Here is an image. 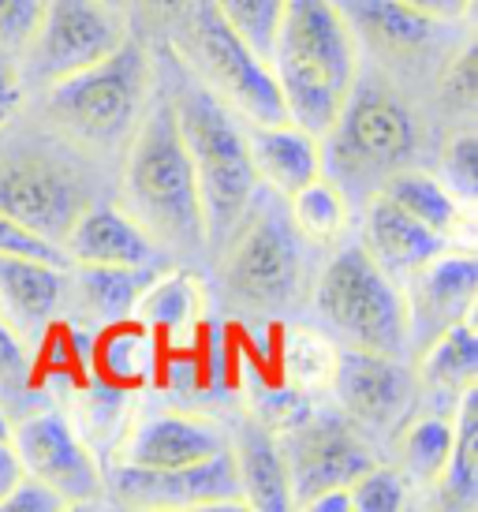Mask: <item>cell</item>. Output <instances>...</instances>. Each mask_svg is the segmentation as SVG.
I'll list each match as a JSON object with an SVG mask.
<instances>
[{
	"label": "cell",
	"mask_w": 478,
	"mask_h": 512,
	"mask_svg": "<svg viewBox=\"0 0 478 512\" xmlns=\"http://www.w3.org/2000/svg\"><path fill=\"white\" fill-rule=\"evenodd\" d=\"M113 490L139 509H243L232 445L187 468H135L120 464Z\"/></svg>",
	"instance_id": "11"
},
{
	"label": "cell",
	"mask_w": 478,
	"mask_h": 512,
	"mask_svg": "<svg viewBox=\"0 0 478 512\" xmlns=\"http://www.w3.org/2000/svg\"><path fill=\"white\" fill-rule=\"evenodd\" d=\"M352 34H363L381 53H415L434 38V19L404 0H337Z\"/></svg>",
	"instance_id": "22"
},
{
	"label": "cell",
	"mask_w": 478,
	"mask_h": 512,
	"mask_svg": "<svg viewBox=\"0 0 478 512\" xmlns=\"http://www.w3.org/2000/svg\"><path fill=\"white\" fill-rule=\"evenodd\" d=\"M381 195L396 202L404 214L422 221L426 228H434L441 236H449L456 221H460V202L452 199V191L441 180L426 176V172L396 169L389 172V180L381 184Z\"/></svg>",
	"instance_id": "25"
},
{
	"label": "cell",
	"mask_w": 478,
	"mask_h": 512,
	"mask_svg": "<svg viewBox=\"0 0 478 512\" xmlns=\"http://www.w3.org/2000/svg\"><path fill=\"white\" fill-rule=\"evenodd\" d=\"M30 378L27 348L4 318H0V393H19Z\"/></svg>",
	"instance_id": "37"
},
{
	"label": "cell",
	"mask_w": 478,
	"mask_h": 512,
	"mask_svg": "<svg viewBox=\"0 0 478 512\" xmlns=\"http://www.w3.org/2000/svg\"><path fill=\"white\" fill-rule=\"evenodd\" d=\"M154 68L139 45L120 42L109 57L86 64L79 72L49 83V116L75 139L90 146H109L135 131L146 113Z\"/></svg>",
	"instance_id": "4"
},
{
	"label": "cell",
	"mask_w": 478,
	"mask_h": 512,
	"mask_svg": "<svg viewBox=\"0 0 478 512\" xmlns=\"http://www.w3.org/2000/svg\"><path fill=\"white\" fill-rule=\"evenodd\" d=\"M172 113L180 124L187 157L195 165L202 214H206V243L221 251L258 191L247 154V131L239 128L236 113L225 101L195 79H183L176 86Z\"/></svg>",
	"instance_id": "3"
},
{
	"label": "cell",
	"mask_w": 478,
	"mask_h": 512,
	"mask_svg": "<svg viewBox=\"0 0 478 512\" xmlns=\"http://www.w3.org/2000/svg\"><path fill=\"white\" fill-rule=\"evenodd\" d=\"M303 509H310V512H352V490H348V486L322 490V494H318V498H310Z\"/></svg>",
	"instance_id": "40"
},
{
	"label": "cell",
	"mask_w": 478,
	"mask_h": 512,
	"mask_svg": "<svg viewBox=\"0 0 478 512\" xmlns=\"http://www.w3.org/2000/svg\"><path fill=\"white\" fill-rule=\"evenodd\" d=\"M352 512H396L404 505V479L400 471L370 464L352 486Z\"/></svg>",
	"instance_id": "31"
},
{
	"label": "cell",
	"mask_w": 478,
	"mask_h": 512,
	"mask_svg": "<svg viewBox=\"0 0 478 512\" xmlns=\"http://www.w3.org/2000/svg\"><path fill=\"white\" fill-rule=\"evenodd\" d=\"M12 449L23 475L57 490L71 505H90L101 494V471L79 434L60 412L27 415L12 430Z\"/></svg>",
	"instance_id": "13"
},
{
	"label": "cell",
	"mask_w": 478,
	"mask_h": 512,
	"mask_svg": "<svg viewBox=\"0 0 478 512\" xmlns=\"http://www.w3.org/2000/svg\"><path fill=\"white\" fill-rule=\"evenodd\" d=\"M228 449V438L217 423L195 419V415H157L135 430L127 441L124 464L135 468H187L198 460H210L213 453Z\"/></svg>",
	"instance_id": "18"
},
{
	"label": "cell",
	"mask_w": 478,
	"mask_h": 512,
	"mask_svg": "<svg viewBox=\"0 0 478 512\" xmlns=\"http://www.w3.org/2000/svg\"><path fill=\"white\" fill-rule=\"evenodd\" d=\"M0 255H23V258H42V262H57L64 266V251L57 243L42 240L38 232H30L27 225H19L15 217L0 210Z\"/></svg>",
	"instance_id": "35"
},
{
	"label": "cell",
	"mask_w": 478,
	"mask_h": 512,
	"mask_svg": "<svg viewBox=\"0 0 478 512\" xmlns=\"http://www.w3.org/2000/svg\"><path fill=\"white\" fill-rule=\"evenodd\" d=\"M333 393L352 423L374 430H389L404 423L408 408L415 404V378L396 356L366 352V348H344L333 363Z\"/></svg>",
	"instance_id": "14"
},
{
	"label": "cell",
	"mask_w": 478,
	"mask_h": 512,
	"mask_svg": "<svg viewBox=\"0 0 478 512\" xmlns=\"http://www.w3.org/2000/svg\"><path fill=\"white\" fill-rule=\"evenodd\" d=\"M404 4H411L422 15H430L434 23H452V19H464L475 0H404Z\"/></svg>",
	"instance_id": "38"
},
{
	"label": "cell",
	"mask_w": 478,
	"mask_h": 512,
	"mask_svg": "<svg viewBox=\"0 0 478 512\" xmlns=\"http://www.w3.org/2000/svg\"><path fill=\"white\" fill-rule=\"evenodd\" d=\"M478 378V337L475 322H452L441 329L437 337L422 344L419 382L434 393V397H449V404L460 400L464 389H471Z\"/></svg>",
	"instance_id": "23"
},
{
	"label": "cell",
	"mask_w": 478,
	"mask_h": 512,
	"mask_svg": "<svg viewBox=\"0 0 478 512\" xmlns=\"http://www.w3.org/2000/svg\"><path fill=\"white\" fill-rule=\"evenodd\" d=\"M314 307L325 326L348 341V348L396 359L408 352V303L393 277L366 255L363 243L344 247L325 266L314 285Z\"/></svg>",
	"instance_id": "5"
},
{
	"label": "cell",
	"mask_w": 478,
	"mask_h": 512,
	"mask_svg": "<svg viewBox=\"0 0 478 512\" xmlns=\"http://www.w3.org/2000/svg\"><path fill=\"white\" fill-rule=\"evenodd\" d=\"M68 509V501L60 498L57 490H49L45 483L19 475V483L0 498V512H60Z\"/></svg>",
	"instance_id": "36"
},
{
	"label": "cell",
	"mask_w": 478,
	"mask_h": 512,
	"mask_svg": "<svg viewBox=\"0 0 478 512\" xmlns=\"http://www.w3.org/2000/svg\"><path fill=\"white\" fill-rule=\"evenodd\" d=\"M299 236L288 210L277 206H247V214L232 232V240L221 247V281L225 296L254 314H273L292 307L299 296L303 277V255Z\"/></svg>",
	"instance_id": "6"
},
{
	"label": "cell",
	"mask_w": 478,
	"mask_h": 512,
	"mask_svg": "<svg viewBox=\"0 0 478 512\" xmlns=\"http://www.w3.org/2000/svg\"><path fill=\"white\" fill-rule=\"evenodd\" d=\"M449 445H452V415H426V419H415L400 441V453H404V471L419 486H434L445 471V460H449Z\"/></svg>",
	"instance_id": "28"
},
{
	"label": "cell",
	"mask_w": 478,
	"mask_h": 512,
	"mask_svg": "<svg viewBox=\"0 0 478 512\" xmlns=\"http://www.w3.org/2000/svg\"><path fill=\"white\" fill-rule=\"evenodd\" d=\"M284 434L288 438L281 441V453L288 468V486H292V509H303L322 490L352 486L374 464L359 434L337 415L310 412L299 427Z\"/></svg>",
	"instance_id": "9"
},
{
	"label": "cell",
	"mask_w": 478,
	"mask_h": 512,
	"mask_svg": "<svg viewBox=\"0 0 478 512\" xmlns=\"http://www.w3.org/2000/svg\"><path fill=\"white\" fill-rule=\"evenodd\" d=\"M124 191L131 217L154 240L195 251L206 243V214L198 195L195 165L187 157L172 98L150 105L131 131L124 161Z\"/></svg>",
	"instance_id": "2"
},
{
	"label": "cell",
	"mask_w": 478,
	"mask_h": 512,
	"mask_svg": "<svg viewBox=\"0 0 478 512\" xmlns=\"http://www.w3.org/2000/svg\"><path fill=\"white\" fill-rule=\"evenodd\" d=\"M98 4H105V8H113V12H120V8H124V0H98Z\"/></svg>",
	"instance_id": "44"
},
{
	"label": "cell",
	"mask_w": 478,
	"mask_h": 512,
	"mask_svg": "<svg viewBox=\"0 0 478 512\" xmlns=\"http://www.w3.org/2000/svg\"><path fill=\"white\" fill-rule=\"evenodd\" d=\"M288 217L303 240L314 243H333L340 236V228L348 221V202H344V191H340L337 180L329 176H314L310 184H303L296 195H288Z\"/></svg>",
	"instance_id": "26"
},
{
	"label": "cell",
	"mask_w": 478,
	"mask_h": 512,
	"mask_svg": "<svg viewBox=\"0 0 478 512\" xmlns=\"http://www.w3.org/2000/svg\"><path fill=\"white\" fill-rule=\"evenodd\" d=\"M441 184L452 191V199L471 202L478 195V139L475 131L467 128L460 135H452L441 157Z\"/></svg>",
	"instance_id": "30"
},
{
	"label": "cell",
	"mask_w": 478,
	"mask_h": 512,
	"mask_svg": "<svg viewBox=\"0 0 478 512\" xmlns=\"http://www.w3.org/2000/svg\"><path fill=\"white\" fill-rule=\"evenodd\" d=\"M124 42V30L113 8L98 0H45L42 23L30 38V68L38 79L53 83L109 57Z\"/></svg>",
	"instance_id": "10"
},
{
	"label": "cell",
	"mask_w": 478,
	"mask_h": 512,
	"mask_svg": "<svg viewBox=\"0 0 478 512\" xmlns=\"http://www.w3.org/2000/svg\"><path fill=\"white\" fill-rule=\"evenodd\" d=\"M146 4H154L157 12H183L191 0H146Z\"/></svg>",
	"instance_id": "42"
},
{
	"label": "cell",
	"mask_w": 478,
	"mask_h": 512,
	"mask_svg": "<svg viewBox=\"0 0 478 512\" xmlns=\"http://www.w3.org/2000/svg\"><path fill=\"white\" fill-rule=\"evenodd\" d=\"M269 72L288 120L325 139L359 83V45L337 0H284Z\"/></svg>",
	"instance_id": "1"
},
{
	"label": "cell",
	"mask_w": 478,
	"mask_h": 512,
	"mask_svg": "<svg viewBox=\"0 0 478 512\" xmlns=\"http://www.w3.org/2000/svg\"><path fill=\"white\" fill-rule=\"evenodd\" d=\"M441 98L449 101L452 109L471 113L478 101V53L475 42H467L456 57L449 60V68L441 75Z\"/></svg>",
	"instance_id": "32"
},
{
	"label": "cell",
	"mask_w": 478,
	"mask_h": 512,
	"mask_svg": "<svg viewBox=\"0 0 478 512\" xmlns=\"http://www.w3.org/2000/svg\"><path fill=\"white\" fill-rule=\"evenodd\" d=\"M19 475H23V468H19V456H15L12 441L0 438V498L19 483Z\"/></svg>",
	"instance_id": "41"
},
{
	"label": "cell",
	"mask_w": 478,
	"mask_h": 512,
	"mask_svg": "<svg viewBox=\"0 0 478 512\" xmlns=\"http://www.w3.org/2000/svg\"><path fill=\"white\" fill-rule=\"evenodd\" d=\"M60 251L75 266H154L157 240L124 210L86 202L64 232Z\"/></svg>",
	"instance_id": "16"
},
{
	"label": "cell",
	"mask_w": 478,
	"mask_h": 512,
	"mask_svg": "<svg viewBox=\"0 0 478 512\" xmlns=\"http://www.w3.org/2000/svg\"><path fill=\"white\" fill-rule=\"evenodd\" d=\"M408 329L415 341H430L452 322H464L475 314L478 296V262L467 251H437L422 266L408 273Z\"/></svg>",
	"instance_id": "15"
},
{
	"label": "cell",
	"mask_w": 478,
	"mask_h": 512,
	"mask_svg": "<svg viewBox=\"0 0 478 512\" xmlns=\"http://www.w3.org/2000/svg\"><path fill=\"white\" fill-rule=\"evenodd\" d=\"M232 460H236L243 509H258V512L292 509V486H288L281 441L273 438V430L266 423H247V427L239 430Z\"/></svg>",
	"instance_id": "21"
},
{
	"label": "cell",
	"mask_w": 478,
	"mask_h": 512,
	"mask_svg": "<svg viewBox=\"0 0 478 512\" xmlns=\"http://www.w3.org/2000/svg\"><path fill=\"white\" fill-rule=\"evenodd\" d=\"M329 135L344 165L370 172H396L419 143L408 105L381 86H352Z\"/></svg>",
	"instance_id": "8"
},
{
	"label": "cell",
	"mask_w": 478,
	"mask_h": 512,
	"mask_svg": "<svg viewBox=\"0 0 478 512\" xmlns=\"http://www.w3.org/2000/svg\"><path fill=\"white\" fill-rule=\"evenodd\" d=\"M441 505L475 509L478 505V389H464L452 408V445L445 471L437 479Z\"/></svg>",
	"instance_id": "24"
},
{
	"label": "cell",
	"mask_w": 478,
	"mask_h": 512,
	"mask_svg": "<svg viewBox=\"0 0 478 512\" xmlns=\"http://www.w3.org/2000/svg\"><path fill=\"white\" fill-rule=\"evenodd\" d=\"M42 12L45 0H0V49H27Z\"/></svg>",
	"instance_id": "34"
},
{
	"label": "cell",
	"mask_w": 478,
	"mask_h": 512,
	"mask_svg": "<svg viewBox=\"0 0 478 512\" xmlns=\"http://www.w3.org/2000/svg\"><path fill=\"white\" fill-rule=\"evenodd\" d=\"M19 75H15V68L8 64V60L0 57V128L8 124V116L19 109Z\"/></svg>",
	"instance_id": "39"
},
{
	"label": "cell",
	"mask_w": 478,
	"mask_h": 512,
	"mask_svg": "<svg viewBox=\"0 0 478 512\" xmlns=\"http://www.w3.org/2000/svg\"><path fill=\"white\" fill-rule=\"evenodd\" d=\"M64 266L42 258L0 255V318L19 333L34 337L57 314L64 292Z\"/></svg>",
	"instance_id": "19"
},
{
	"label": "cell",
	"mask_w": 478,
	"mask_h": 512,
	"mask_svg": "<svg viewBox=\"0 0 478 512\" xmlns=\"http://www.w3.org/2000/svg\"><path fill=\"white\" fill-rule=\"evenodd\" d=\"M83 206V180L68 165H57L42 154H23L0 165V210L42 240L60 247Z\"/></svg>",
	"instance_id": "12"
},
{
	"label": "cell",
	"mask_w": 478,
	"mask_h": 512,
	"mask_svg": "<svg viewBox=\"0 0 478 512\" xmlns=\"http://www.w3.org/2000/svg\"><path fill=\"white\" fill-rule=\"evenodd\" d=\"M150 266H79V288L86 303L105 318H120L139 307L142 292L154 285Z\"/></svg>",
	"instance_id": "27"
},
{
	"label": "cell",
	"mask_w": 478,
	"mask_h": 512,
	"mask_svg": "<svg viewBox=\"0 0 478 512\" xmlns=\"http://www.w3.org/2000/svg\"><path fill=\"white\" fill-rule=\"evenodd\" d=\"M333 363H337V352L325 337H314V333H296L292 341V367H296L299 385H322L333 378Z\"/></svg>",
	"instance_id": "33"
},
{
	"label": "cell",
	"mask_w": 478,
	"mask_h": 512,
	"mask_svg": "<svg viewBox=\"0 0 478 512\" xmlns=\"http://www.w3.org/2000/svg\"><path fill=\"white\" fill-rule=\"evenodd\" d=\"M363 247L366 255L393 277V273H411L426 258L445 251V236L434 232V228H426L422 221H415L411 214H404L396 202H389L378 191L374 199L366 202Z\"/></svg>",
	"instance_id": "20"
},
{
	"label": "cell",
	"mask_w": 478,
	"mask_h": 512,
	"mask_svg": "<svg viewBox=\"0 0 478 512\" xmlns=\"http://www.w3.org/2000/svg\"><path fill=\"white\" fill-rule=\"evenodd\" d=\"M247 154H251L254 180L269 187L277 199L296 195L322 172V143L318 135L299 128L292 120L281 124H251L247 128Z\"/></svg>",
	"instance_id": "17"
},
{
	"label": "cell",
	"mask_w": 478,
	"mask_h": 512,
	"mask_svg": "<svg viewBox=\"0 0 478 512\" xmlns=\"http://www.w3.org/2000/svg\"><path fill=\"white\" fill-rule=\"evenodd\" d=\"M210 4L239 42L247 45L254 57H262L269 64V49H273V38H277L284 0H210Z\"/></svg>",
	"instance_id": "29"
},
{
	"label": "cell",
	"mask_w": 478,
	"mask_h": 512,
	"mask_svg": "<svg viewBox=\"0 0 478 512\" xmlns=\"http://www.w3.org/2000/svg\"><path fill=\"white\" fill-rule=\"evenodd\" d=\"M0 438L12 441V427H8V415H4V412H0Z\"/></svg>",
	"instance_id": "43"
},
{
	"label": "cell",
	"mask_w": 478,
	"mask_h": 512,
	"mask_svg": "<svg viewBox=\"0 0 478 512\" xmlns=\"http://www.w3.org/2000/svg\"><path fill=\"white\" fill-rule=\"evenodd\" d=\"M191 49H195V64L206 86L236 116H247L251 124L288 120L269 64L262 57H254L251 49L225 27V19L213 12L210 0H202L191 15Z\"/></svg>",
	"instance_id": "7"
}]
</instances>
